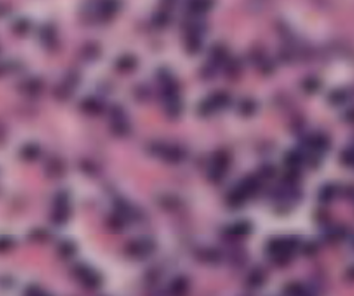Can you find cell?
<instances>
[{
	"mask_svg": "<svg viewBox=\"0 0 354 296\" xmlns=\"http://www.w3.org/2000/svg\"><path fill=\"white\" fill-rule=\"evenodd\" d=\"M79 74L76 71H71V73L67 74L65 79L58 85L54 91L55 96L60 100H66L71 96L72 91H75L77 85L79 84Z\"/></svg>",
	"mask_w": 354,
	"mask_h": 296,
	"instance_id": "1",
	"label": "cell"
},
{
	"mask_svg": "<svg viewBox=\"0 0 354 296\" xmlns=\"http://www.w3.org/2000/svg\"><path fill=\"white\" fill-rule=\"evenodd\" d=\"M69 216V205H68V195L65 192H59L54 201L53 222L55 224H63Z\"/></svg>",
	"mask_w": 354,
	"mask_h": 296,
	"instance_id": "2",
	"label": "cell"
},
{
	"mask_svg": "<svg viewBox=\"0 0 354 296\" xmlns=\"http://www.w3.org/2000/svg\"><path fill=\"white\" fill-rule=\"evenodd\" d=\"M39 39L45 48L55 49L57 47V31L55 26L52 24L44 25L39 30Z\"/></svg>",
	"mask_w": 354,
	"mask_h": 296,
	"instance_id": "3",
	"label": "cell"
},
{
	"mask_svg": "<svg viewBox=\"0 0 354 296\" xmlns=\"http://www.w3.org/2000/svg\"><path fill=\"white\" fill-rule=\"evenodd\" d=\"M43 88H44V84L42 80L39 78H30L22 84L21 91L27 94L28 96L35 97V96H38L39 94L42 93Z\"/></svg>",
	"mask_w": 354,
	"mask_h": 296,
	"instance_id": "4",
	"label": "cell"
},
{
	"mask_svg": "<svg viewBox=\"0 0 354 296\" xmlns=\"http://www.w3.org/2000/svg\"><path fill=\"white\" fill-rule=\"evenodd\" d=\"M40 152H42V149H40L39 145L35 144V143H28L21 147L19 154L24 160L34 161L40 156Z\"/></svg>",
	"mask_w": 354,
	"mask_h": 296,
	"instance_id": "5",
	"label": "cell"
},
{
	"mask_svg": "<svg viewBox=\"0 0 354 296\" xmlns=\"http://www.w3.org/2000/svg\"><path fill=\"white\" fill-rule=\"evenodd\" d=\"M80 107H81V109L85 111V113H88V114H92V115L101 113L102 109H103L102 102L99 101L98 99H96V98H94V97L86 98V99H84L83 101H81Z\"/></svg>",
	"mask_w": 354,
	"mask_h": 296,
	"instance_id": "6",
	"label": "cell"
},
{
	"mask_svg": "<svg viewBox=\"0 0 354 296\" xmlns=\"http://www.w3.org/2000/svg\"><path fill=\"white\" fill-rule=\"evenodd\" d=\"M45 169H46V173L49 177H58L63 173V164L57 157H53L47 161Z\"/></svg>",
	"mask_w": 354,
	"mask_h": 296,
	"instance_id": "7",
	"label": "cell"
},
{
	"mask_svg": "<svg viewBox=\"0 0 354 296\" xmlns=\"http://www.w3.org/2000/svg\"><path fill=\"white\" fill-rule=\"evenodd\" d=\"M117 10V3L114 1L111 2H103L98 8V13L99 17L103 18V19H107V18H111Z\"/></svg>",
	"mask_w": 354,
	"mask_h": 296,
	"instance_id": "8",
	"label": "cell"
},
{
	"mask_svg": "<svg viewBox=\"0 0 354 296\" xmlns=\"http://www.w3.org/2000/svg\"><path fill=\"white\" fill-rule=\"evenodd\" d=\"M30 21L27 19H18L17 21L13 22L12 25V30L13 33L19 35V36H24L27 33H29L30 30Z\"/></svg>",
	"mask_w": 354,
	"mask_h": 296,
	"instance_id": "9",
	"label": "cell"
},
{
	"mask_svg": "<svg viewBox=\"0 0 354 296\" xmlns=\"http://www.w3.org/2000/svg\"><path fill=\"white\" fill-rule=\"evenodd\" d=\"M165 157L171 161H178L183 157V151H181L178 147H170L163 151Z\"/></svg>",
	"mask_w": 354,
	"mask_h": 296,
	"instance_id": "10",
	"label": "cell"
},
{
	"mask_svg": "<svg viewBox=\"0 0 354 296\" xmlns=\"http://www.w3.org/2000/svg\"><path fill=\"white\" fill-rule=\"evenodd\" d=\"M135 64H136V61L133 57L124 56V57H121L119 60H118L117 67L120 70H129L131 68H134Z\"/></svg>",
	"mask_w": 354,
	"mask_h": 296,
	"instance_id": "11",
	"label": "cell"
},
{
	"mask_svg": "<svg viewBox=\"0 0 354 296\" xmlns=\"http://www.w3.org/2000/svg\"><path fill=\"white\" fill-rule=\"evenodd\" d=\"M29 239L34 242H44L48 239V232L43 230V228H36V230L30 232Z\"/></svg>",
	"mask_w": 354,
	"mask_h": 296,
	"instance_id": "12",
	"label": "cell"
},
{
	"mask_svg": "<svg viewBox=\"0 0 354 296\" xmlns=\"http://www.w3.org/2000/svg\"><path fill=\"white\" fill-rule=\"evenodd\" d=\"M13 245H15V241H13L10 236H1L0 237V253H4L10 250Z\"/></svg>",
	"mask_w": 354,
	"mask_h": 296,
	"instance_id": "13",
	"label": "cell"
},
{
	"mask_svg": "<svg viewBox=\"0 0 354 296\" xmlns=\"http://www.w3.org/2000/svg\"><path fill=\"white\" fill-rule=\"evenodd\" d=\"M98 53V49L97 47H95L93 44H89L88 46H85L84 48V57L85 58H89V59H92L93 57L97 56Z\"/></svg>",
	"mask_w": 354,
	"mask_h": 296,
	"instance_id": "14",
	"label": "cell"
},
{
	"mask_svg": "<svg viewBox=\"0 0 354 296\" xmlns=\"http://www.w3.org/2000/svg\"><path fill=\"white\" fill-rule=\"evenodd\" d=\"M25 296H49V295L44 293L42 290L37 288V286H30V288L26 290Z\"/></svg>",
	"mask_w": 354,
	"mask_h": 296,
	"instance_id": "15",
	"label": "cell"
},
{
	"mask_svg": "<svg viewBox=\"0 0 354 296\" xmlns=\"http://www.w3.org/2000/svg\"><path fill=\"white\" fill-rule=\"evenodd\" d=\"M59 252H60V254L65 255V256H68V254H72V252H74V246L70 243H63L61 244L60 247H59Z\"/></svg>",
	"mask_w": 354,
	"mask_h": 296,
	"instance_id": "16",
	"label": "cell"
},
{
	"mask_svg": "<svg viewBox=\"0 0 354 296\" xmlns=\"http://www.w3.org/2000/svg\"><path fill=\"white\" fill-rule=\"evenodd\" d=\"M167 20H169V17H167L165 13H158L157 17H156V24L157 25H160V26H163V25H165Z\"/></svg>",
	"mask_w": 354,
	"mask_h": 296,
	"instance_id": "17",
	"label": "cell"
},
{
	"mask_svg": "<svg viewBox=\"0 0 354 296\" xmlns=\"http://www.w3.org/2000/svg\"><path fill=\"white\" fill-rule=\"evenodd\" d=\"M9 69H10V65L6 64V62H0V76L6 74Z\"/></svg>",
	"mask_w": 354,
	"mask_h": 296,
	"instance_id": "18",
	"label": "cell"
},
{
	"mask_svg": "<svg viewBox=\"0 0 354 296\" xmlns=\"http://www.w3.org/2000/svg\"><path fill=\"white\" fill-rule=\"evenodd\" d=\"M4 138H6V129H4V126L2 124H0V144L3 143Z\"/></svg>",
	"mask_w": 354,
	"mask_h": 296,
	"instance_id": "19",
	"label": "cell"
}]
</instances>
